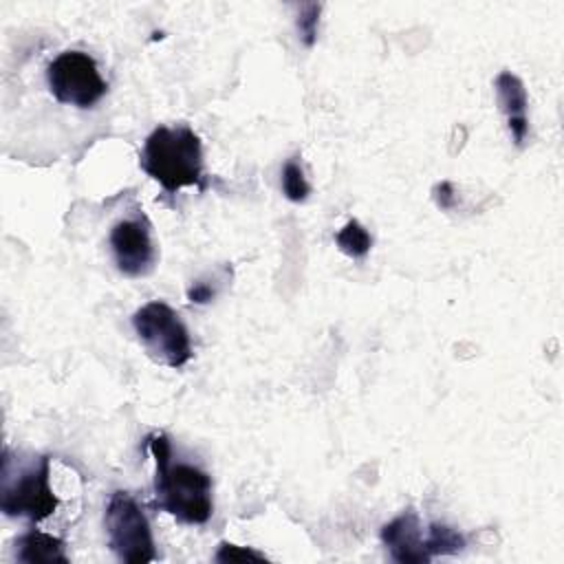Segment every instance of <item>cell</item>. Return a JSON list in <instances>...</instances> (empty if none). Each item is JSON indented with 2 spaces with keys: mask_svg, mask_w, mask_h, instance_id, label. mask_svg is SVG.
<instances>
[{
  "mask_svg": "<svg viewBox=\"0 0 564 564\" xmlns=\"http://www.w3.org/2000/svg\"><path fill=\"white\" fill-rule=\"evenodd\" d=\"M156 474V507L183 524H205L212 518V478L196 465L172 463V445L165 434L148 436Z\"/></svg>",
  "mask_w": 564,
  "mask_h": 564,
  "instance_id": "cell-1",
  "label": "cell"
},
{
  "mask_svg": "<svg viewBox=\"0 0 564 564\" xmlns=\"http://www.w3.org/2000/svg\"><path fill=\"white\" fill-rule=\"evenodd\" d=\"M139 163L167 194H176L183 187L205 189L203 145L198 134L185 123L174 128L156 126L143 143Z\"/></svg>",
  "mask_w": 564,
  "mask_h": 564,
  "instance_id": "cell-2",
  "label": "cell"
},
{
  "mask_svg": "<svg viewBox=\"0 0 564 564\" xmlns=\"http://www.w3.org/2000/svg\"><path fill=\"white\" fill-rule=\"evenodd\" d=\"M132 326L152 361L178 370L192 359L189 333L170 304L161 300L143 304L134 311Z\"/></svg>",
  "mask_w": 564,
  "mask_h": 564,
  "instance_id": "cell-3",
  "label": "cell"
},
{
  "mask_svg": "<svg viewBox=\"0 0 564 564\" xmlns=\"http://www.w3.org/2000/svg\"><path fill=\"white\" fill-rule=\"evenodd\" d=\"M104 524L108 546L128 564H148L156 560L150 522L139 502L128 491H112L106 505Z\"/></svg>",
  "mask_w": 564,
  "mask_h": 564,
  "instance_id": "cell-4",
  "label": "cell"
},
{
  "mask_svg": "<svg viewBox=\"0 0 564 564\" xmlns=\"http://www.w3.org/2000/svg\"><path fill=\"white\" fill-rule=\"evenodd\" d=\"M46 82L59 104L75 108H93L108 93L97 62L82 51L59 53L46 68Z\"/></svg>",
  "mask_w": 564,
  "mask_h": 564,
  "instance_id": "cell-5",
  "label": "cell"
},
{
  "mask_svg": "<svg viewBox=\"0 0 564 564\" xmlns=\"http://www.w3.org/2000/svg\"><path fill=\"white\" fill-rule=\"evenodd\" d=\"M51 460L42 456L37 465L22 471L15 480L4 478L0 509L9 518H26L42 522L59 507V498L51 489Z\"/></svg>",
  "mask_w": 564,
  "mask_h": 564,
  "instance_id": "cell-6",
  "label": "cell"
},
{
  "mask_svg": "<svg viewBox=\"0 0 564 564\" xmlns=\"http://www.w3.org/2000/svg\"><path fill=\"white\" fill-rule=\"evenodd\" d=\"M110 249L117 269L128 278L145 275L154 260L156 251L150 236V225L143 214L134 218H123L110 229Z\"/></svg>",
  "mask_w": 564,
  "mask_h": 564,
  "instance_id": "cell-7",
  "label": "cell"
},
{
  "mask_svg": "<svg viewBox=\"0 0 564 564\" xmlns=\"http://www.w3.org/2000/svg\"><path fill=\"white\" fill-rule=\"evenodd\" d=\"M425 533L414 509H405L394 520L383 524L381 542L390 557L399 564H427L432 557L425 551Z\"/></svg>",
  "mask_w": 564,
  "mask_h": 564,
  "instance_id": "cell-8",
  "label": "cell"
},
{
  "mask_svg": "<svg viewBox=\"0 0 564 564\" xmlns=\"http://www.w3.org/2000/svg\"><path fill=\"white\" fill-rule=\"evenodd\" d=\"M496 97L498 106L507 117V128L516 145H522L529 134V117H527V88L522 79L511 70H500L496 77Z\"/></svg>",
  "mask_w": 564,
  "mask_h": 564,
  "instance_id": "cell-9",
  "label": "cell"
},
{
  "mask_svg": "<svg viewBox=\"0 0 564 564\" xmlns=\"http://www.w3.org/2000/svg\"><path fill=\"white\" fill-rule=\"evenodd\" d=\"M15 557L26 564H68L64 540L37 529H31L15 540Z\"/></svg>",
  "mask_w": 564,
  "mask_h": 564,
  "instance_id": "cell-10",
  "label": "cell"
},
{
  "mask_svg": "<svg viewBox=\"0 0 564 564\" xmlns=\"http://www.w3.org/2000/svg\"><path fill=\"white\" fill-rule=\"evenodd\" d=\"M425 551L430 557L434 555H456L465 549V538L454 527H447L443 522H432L425 529Z\"/></svg>",
  "mask_w": 564,
  "mask_h": 564,
  "instance_id": "cell-11",
  "label": "cell"
},
{
  "mask_svg": "<svg viewBox=\"0 0 564 564\" xmlns=\"http://www.w3.org/2000/svg\"><path fill=\"white\" fill-rule=\"evenodd\" d=\"M335 242H337V247H339L341 253H346V256L359 260V258H364V256L370 251V247H372V236L368 234V229H366L359 220L350 218V220L335 234Z\"/></svg>",
  "mask_w": 564,
  "mask_h": 564,
  "instance_id": "cell-12",
  "label": "cell"
},
{
  "mask_svg": "<svg viewBox=\"0 0 564 564\" xmlns=\"http://www.w3.org/2000/svg\"><path fill=\"white\" fill-rule=\"evenodd\" d=\"M282 192L291 203H304L306 196L311 194V185L304 176V170L297 156L289 159L282 167Z\"/></svg>",
  "mask_w": 564,
  "mask_h": 564,
  "instance_id": "cell-13",
  "label": "cell"
},
{
  "mask_svg": "<svg viewBox=\"0 0 564 564\" xmlns=\"http://www.w3.org/2000/svg\"><path fill=\"white\" fill-rule=\"evenodd\" d=\"M319 13H322V4H319V2H304V4L297 7L295 26H297L300 42H302L306 48H311V46L317 42Z\"/></svg>",
  "mask_w": 564,
  "mask_h": 564,
  "instance_id": "cell-14",
  "label": "cell"
},
{
  "mask_svg": "<svg viewBox=\"0 0 564 564\" xmlns=\"http://www.w3.org/2000/svg\"><path fill=\"white\" fill-rule=\"evenodd\" d=\"M214 560L223 562V564H231V562H267V555L256 551V549H251V546H238L234 542H220Z\"/></svg>",
  "mask_w": 564,
  "mask_h": 564,
  "instance_id": "cell-15",
  "label": "cell"
},
{
  "mask_svg": "<svg viewBox=\"0 0 564 564\" xmlns=\"http://www.w3.org/2000/svg\"><path fill=\"white\" fill-rule=\"evenodd\" d=\"M434 198H436V205L441 209H452L456 205V192H454V185L449 181H441L436 187H434Z\"/></svg>",
  "mask_w": 564,
  "mask_h": 564,
  "instance_id": "cell-16",
  "label": "cell"
},
{
  "mask_svg": "<svg viewBox=\"0 0 564 564\" xmlns=\"http://www.w3.org/2000/svg\"><path fill=\"white\" fill-rule=\"evenodd\" d=\"M214 295H216V291L209 284H203V282H196L187 289V300L196 302V304H207V302L214 300Z\"/></svg>",
  "mask_w": 564,
  "mask_h": 564,
  "instance_id": "cell-17",
  "label": "cell"
}]
</instances>
